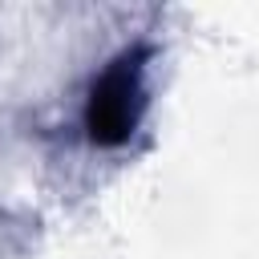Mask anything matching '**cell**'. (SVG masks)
Returning a JSON list of instances; mask_svg holds the SVG:
<instances>
[{"label": "cell", "mask_w": 259, "mask_h": 259, "mask_svg": "<svg viewBox=\"0 0 259 259\" xmlns=\"http://www.w3.org/2000/svg\"><path fill=\"white\" fill-rule=\"evenodd\" d=\"M134 61L130 57H121L97 85H93V93H89V134H93V142H121L125 134H130V125H134V97H138V89H134V69H130Z\"/></svg>", "instance_id": "6da1fadb"}]
</instances>
